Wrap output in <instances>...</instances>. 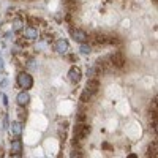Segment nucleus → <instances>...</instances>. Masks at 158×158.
I'll return each instance as SVG.
<instances>
[{
	"instance_id": "obj_1",
	"label": "nucleus",
	"mask_w": 158,
	"mask_h": 158,
	"mask_svg": "<svg viewBox=\"0 0 158 158\" xmlns=\"http://www.w3.org/2000/svg\"><path fill=\"white\" fill-rule=\"evenodd\" d=\"M17 86L21 87V89H24V90L32 89V86H33V78L25 71L19 73V74H17Z\"/></svg>"
},
{
	"instance_id": "obj_2",
	"label": "nucleus",
	"mask_w": 158,
	"mask_h": 158,
	"mask_svg": "<svg viewBox=\"0 0 158 158\" xmlns=\"http://www.w3.org/2000/svg\"><path fill=\"white\" fill-rule=\"evenodd\" d=\"M89 134H90V127L89 125H84V123L76 125V128H74V139L76 141H82L84 137H87Z\"/></svg>"
},
{
	"instance_id": "obj_3",
	"label": "nucleus",
	"mask_w": 158,
	"mask_h": 158,
	"mask_svg": "<svg viewBox=\"0 0 158 158\" xmlns=\"http://www.w3.org/2000/svg\"><path fill=\"white\" fill-rule=\"evenodd\" d=\"M109 58H111V65H112V66H117V68H122V66L127 63V58H125L123 52H120V51L114 52V54L111 55Z\"/></svg>"
},
{
	"instance_id": "obj_4",
	"label": "nucleus",
	"mask_w": 158,
	"mask_h": 158,
	"mask_svg": "<svg viewBox=\"0 0 158 158\" xmlns=\"http://www.w3.org/2000/svg\"><path fill=\"white\" fill-rule=\"evenodd\" d=\"M71 37L74 38V41L78 43H87L89 41V35H87V32L81 30V29H76V30H71Z\"/></svg>"
},
{
	"instance_id": "obj_5",
	"label": "nucleus",
	"mask_w": 158,
	"mask_h": 158,
	"mask_svg": "<svg viewBox=\"0 0 158 158\" xmlns=\"http://www.w3.org/2000/svg\"><path fill=\"white\" fill-rule=\"evenodd\" d=\"M81 78H82V71L78 68V66H71L68 71V79H70V82L73 84H78L79 81H81Z\"/></svg>"
},
{
	"instance_id": "obj_6",
	"label": "nucleus",
	"mask_w": 158,
	"mask_h": 158,
	"mask_svg": "<svg viewBox=\"0 0 158 158\" xmlns=\"http://www.w3.org/2000/svg\"><path fill=\"white\" fill-rule=\"evenodd\" d=\"M54 49H55V52H58V54H66V52H68V49H70V44H68V41H66V40L60 38V40H57V41H55Z\"/></svg>"
},
{
	"instance_id": "obj_7",
	"label": "nucleus",
	"mask_w": 158,
	"mask_h": 158,
	"mask_svg": "<svg viewBox=\"0 0 158 158\" xmlns=\"http://www.w3.org/2000/svg\"><path fill=\"white\" fill-rule=\"evenodd\" d=\"M98 87H100V81H98L96 78L89 79V81H87V84H86V90L90 93V95H93V93L98 92Z\"/></svg>"
},
{
	"instance_id": "obj_8",
	"label": "nucleus",
	"mask_w": 158,
	"mask_h": 158,
	"mask_svg": "<svg viewBox=\"0 0 158 158\" xmlns=\"http://www.w3.org/2000/svg\"><path fill=\"white\" fill-rule=\"evenodd\" d=\"M16 101H17V104H19L21 108H24V106H27V104L30 103V95L24 90V92H21L16 96Z\"/></svg>"
},
{
	"instance_id": "obj_9",
	"label": "nucleus",
	"mask_w": 158,
	"mask_h": 158,
	"mask_svg": "<svg viewBox=\"0 0 158 158\" xmlns=\"http://www.w3.org/2000/svg\"><path fill=\"white\" fill-rule=\"evenodd\" d=\"M24 37L29 40H37L38 38V29H35L33 25H29L24 29Z\"/></svg>"
},
{
	"instance_id": "obj_10",
	"label": "nucleus",
	"mask_w": 158,
	"mask_h": 158,
	"mask_svg": "<svg viewBox=\"0 0 158 158\" xmlns=\"http://www.w3.org/2000/svg\"><path fill=\"white\" fill-rule=\"evenodd\" d=\"M90 41L93 43V44H106L108 43V37L106 35H101V33H95V35H92V38H89Z\"/></svg>"
},
{
	"instance_id": "obj_11",
	"label": "nucleus",
	"mask_w": 158,
	"mask_h": 158,
	"mask_svg": "<svg viewBox=\"0 0 158 158\" xmlns=\"http://www.w3.org/2000/svg\"><path fill=\"white\" fill-rule=\"evenodd\" d=\"M10 131L14 134V136H21L22 134V122L21 120H16L10 125Z\"/></svg>"
},
{
	"instance_id": "obj_12",
	"label": "nucleus",
	"mask_w": 158,
	"mask_h": 158,
	"mask_svg": "<svg viewBox=\"0 0 158 158\" xmlns=\"http://www.w3.org/2000/svg\"><path fill=\"white\" fill-rule=\"evenodd\" d=\"M11 152L13 153H21L22 152V141L21 139H14L11 142Z\"/></svg>"
},
{
	"instance_id": "obj_13",
	"label": "nucleus",
	"mask_w": 158,
	"mask_h": 158,
	"mask_svg": "<svg viewBox=\"0 0 158 158\" xmlns=\"http://www.w3.org/2000/svg\"><path fill=\"white\" fill-rule=\"evenodd\" d=\"M147 157H157V141H153L150 145L147 147Z\"/></svg>"
},
{
	"instance_id": "obj_14",
	"label": "nucleus",
	"mask_w": 158,
	"mask_h": 158,
	"mask_svg": "<svg viewBox=\"0 0 158 158\" xmlns=\"http://www.w3.org/2000/svg\"><path fill=\"white\" fill-rule=\"evenodd\" d=\"M79 51L82 52V54H90V52H92V48H90V46L87 44V43H82V44H81V49H79Z\"/></svg>"
},
{
	"instance_id": "obj_15",
	"label": "nucleus",
	"mask_w": 158,
	"mask_h": 158,
	"mask_svg": "<svg viewBox=\"0 0 158 158\" xmlns=\"http://www.w3.org/2000/svg\"><path fill=\"white\" fill-rule=\"evenodd\" d=\"M22 29V21L21 19H16V21L13 22V32H19Z\"/></svg>"
},
{
	"instance_id": "obj_16",
	"label": "nucleus",
	"mask_w": 158,
	"mask_h": 158,
	"mask_svg": "<svg viewBox=\"0 0 158 158\" xmlns=\"http://www.w3.org/2000/svg\"><path fill=\"white\" fill-rule=\"evenodd\" d=\"M89 98H90V93L87 92V90H84L82 95H81V101H82V103H87V101H89Z\"/></svg>"
},
{
	"instance_id": "obj_17",
	"label": "nucleus",
	"mask_w": 158,
	"mask_h": 158,
	"mask_svg": "<svg viewBox=\"0 0 158 158\" xmlns=\"http://www.w3.org/2000/svg\"><path fill=\"white\" fill-rule=\"evenodd\" d=\"M19 119H21V122H24L25 119H27V111H24V109H19Z\"/></svg>"
},
{
	"instance_id": "obj_18",
	"label": "nucleus",
	"mask_w": 158,
	"mask_h": 158,
	"mask_svg": "<svg viewBox=\"0 0 158 158\" xmlns=\"http://www.w3.org/2000/svg\"><path fill=\"white\" fill-rule=\"evenodd\" d=\"M33 58H30V60H29V63H27V68L29 70H35V65H33Z\"/></svg>"
},
{
	"instance_id": "obj_19",
	"label": "nucleus",
	"mask_w": 158,
	"mask_h": 158,
	"mask_svg": "<svg viewBox=\"0 0 158 158\" xmlns=\"http://www.w3.org/2000/svg\"><path fill=\"white\" fill-rule=\"evenodd\" d=\"M86 120V116L84 114H78V122H84Z\"/></svg>"
},
{
	"instance_id": "obj_20",
	"label": "nucleus",
	"mask_w": 158,
	"mask_h": 158,
	"mask_svg": "<svg viewBox=\"0 0 158 158\" xmlns=\"http://www.w3.org/2000/svg\"><path fill=\"white\" fill-rule=\"evenodd\" d=\"M3 104H5V106H8V96L7 95H3Z\"/></svg>"
},
{
	"instance_id": "obj_21",
	"label": "nucleus",
	"mask_w": 158,
	"mask_h": 158,
	"mask_svg": "<svg viewBox=\"0 0 158 158\" xmlns=\"http://www.w3.org/2000/svg\"><path fill=\"white\" fill-rule=\"evenodd\" d=\"M71 157H82V153H79V152H73Z\"/></svg>"
},
{
	"instance_id": "obj_22",
	"label": "nucleus",
	"mask_w": 158,
	"mask_h": 158,
	"mask_svg": "<svg viewBox=\"0 0 158 158\" xmlns=\"http://www.w3.org/2000/svg\"><path fill=\"white\" fill-rule=\"evenodd\" d=\"M3 70V62H2V58H0V71Z\"/></svg>"
},
{
	"instance_id": "obj_23",
	"label": "nucleus",
	"mask_w": 158,
	"mask_h": 158,
	"mask_svg": "<svg viewBox=\"0 0 158 158\" xmlns=\"http://www.w3.org/2000/svg\"><path fill=\"white\" fill-rule=\"evenodd\" d=\"M152 2H153V3H157V0H152Z\"/></svg>"
}]
</instances>
